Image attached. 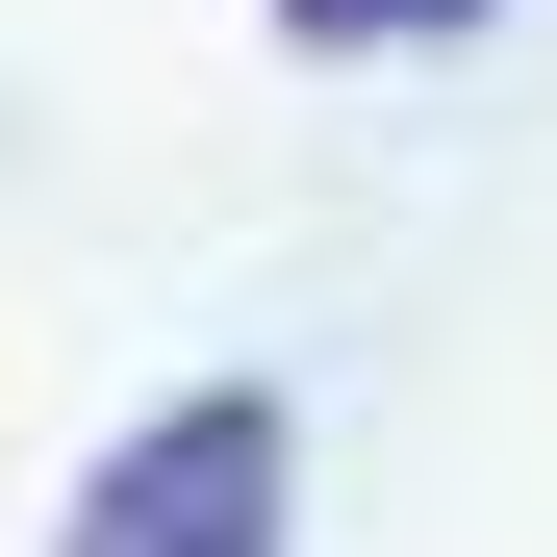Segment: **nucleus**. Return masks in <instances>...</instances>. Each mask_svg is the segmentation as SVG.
<instances>
[{"mask_svg": "<svg viewBox=\"0 0 557 557\" xmlns=\"http://www.w3.org/2000/svg\"><path fill=\"white\" fill-rule=\"evenodd\" d=\"M51 557H278V406H253V381L152 406L102 482H76V532H51Z\"/></svg>", "mask_w": 557, "mask_h": 557, "instance_id": "f257e3e1", "label": "nucleus"}, {"mask_svg": "<svg viewBox=\"0 0 557 557\" xmlns=\"http://www.w3.org/2000/svg\"><path fill=\"white\" fill-rule=\"evenodd\" d=\"M305 51H456V26H507V0H278Z\"/></svg>", "mask_w": 557, "mask_h": 557, "instance_id": "f03ea898", "label": "nucleus"}]
</instances>
